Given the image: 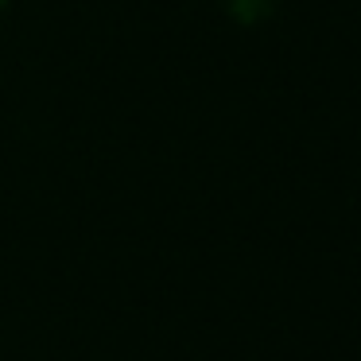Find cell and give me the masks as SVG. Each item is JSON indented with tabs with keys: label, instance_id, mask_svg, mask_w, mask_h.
Listing matches in <instances>:
<instances>
[{
	"label": "cell",
	"instance_id": "6da1fadb",
	"mask_svg": "<svg viewBox=\"0 0 361 361\" xmlns=\"http://www.w3.org/2000/svg\"><path fill=\"white\" fill-rule=\"evenodd\" d=\"M226 8L233 12L237 20L252 24V20H260V16L268 12V0H226Z\"/></svg>",
	"mask_w": 361,
	"mask_h": 361
},
{
	"label": "cell",
	"instance_id": "7a4b0ae2",
	"mask_svg": "<svg viewBox=\"0 0 361 361\" xmlns=\"http://www.w3.org/2000/svg\"><path fill=\"white\" fill-rule=\"evenodd\" d=\"M0 4H4V0H0Z\"/></svg>",
	"mask_w": 361,
	"mask_h": 361
}]
</instances>
